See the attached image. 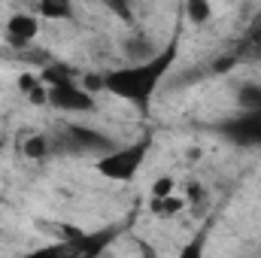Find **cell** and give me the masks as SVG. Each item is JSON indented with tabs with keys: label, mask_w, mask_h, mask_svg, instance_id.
I'll use <instances>...</instances> for the list:
<instances>
[{
	"label": "cell",
	"mask_w": 261,
	"mask_h": 258,
	"mask_svg": "<svg viewBox=\"0 0 261 258\" xmlns=\"http://www.w3.org/2000/svg\"><path fill=\"white\" fill-rule=\"evenodd\" d=\"M61 146H64L67 152H94V155H103L107 149H113L110 146V140L103 137V134H97V131H88V128H79V125H70L67 134L61 137Z\"/></svg>",
	"instance_id": "5"
},
{
	"label": "cell",
	"mask_w": 261,
	"mask_h": 258,
	"mask_svg": "<svg viewBox=\"0 0 261 258\" xmlns=\"http://www.w3.org/2000/svg\"><path fill=\"white\" fill-rule=\"evenodd\" d=\"M107 3H110V6H125L128 0H107Z\"/></svg>",
	"instance_id": "14"
},
{
	"label": "cell",
	"mask_w": 261,
	"mask_h": 258,
	"mask_svg": "<svg viewBox=\"0 0 261 258\" xmlns=\"http://www.w3.org/2000/svg\"><path fill=\"white\" fill-rule=\"evenodd\" d=\"M37 34H40L37 15H31V12H15V15H9V21H6V40H9V46L24 49V46H31V43L37 40Z\"/></svg>",
	"instance_id": "6"
},
{
	"label": "cell",
	"mask_w": 261,
	"mask_h": 258,
	"mask_svg": "<svg viewBox=\"0 0 261 258\" xmlns=\"http://www.w3.org/2000/svg\"><path fill=\"white\" fill-rule=\"evenodd\" d=\"M149 149H152V140H149V137H146V140H137V143H130V146H122V149H107L103 155H97L94 170H97L100 176H107V179L128 183V179H134V176L140 173V167H143Z\"/></svg>",
	"instance_id": "2"
},
{
	"label": "cell",
	"mask_w": 261,
	"mask_h": 258,
	"mask_svg": "<svg viewBox=\"0 0 261 258\" xmlns=\"http://www.w3.org/2000/svg\"><path fill=\"white\" fill-rule=\"evenodd\" d=\"M43 18H70L73 15V0H40L37 3Z\"/></svg>",
	"instance_id": "7"
},
{
	"label": "cell",
	"mask_w": 261,
	"mask_h": 258,
	"mask_svg": "<svg viewBox=\"0 0 261 258\" xmlns=\"http://www.w3.org/2000/svg\"><path fill=\"white\" fill-rule=\"evenodd\" d=\"M24 155L28 158H34V161H43L46 155H49V149H52V143H49V137H43V134H34V137H28L24 140Z\"/></svg>",
	"instance_id": "9"
},
{
	"label": "cell",
	"mask_w": 261,
	"mask_h": 258,
	"mask_svg": "<svg viewBox=\"0 0 261 258\" xmlns=\"http://www.w3.org/2000/svg\"><path fill=\"white\" fill-rule=\"evenodd\" d=\"M167 194H173V179H170V176L155 179V186H152V197H167Z\"/></svg>",
	"instance_id": "12"
},
{
	"label": "cell",
	"mask_w": 261,
	"mask_h": 258,
	"mask_svg": "<svg viewBox=\"0 0 261 258\" xmlns=\"http://www.w3.org/2000/svg\"><path fill=\"white\" fill-rule=\"evenodd\" d=\"M176 61V43H170L164 52L146 58V61H130L125 67H116L103 73V88L122 100H130L137 107H146L155 94V88L164 82L170 67Z\"/></svg>",
	"instance_id": "1"
},
{
	"label": "cell",
	"mask_w": 261,
	"mask_h": 258,
	"mask_svg": "<svg viewBox=\"0 0 261 258\" xmlns=\"http://www.w3.org/2000/svg\"><path fill=\"white\" fill-rule=\"evenodd\" d=\"M49 85V104L64 110V113H94V97L91 91L76 82L73 76L67 79H55V82H46Z\"/></svg>",
	"instance_id": "3"
},
{
	"label": "cell",
	"mask_w": 261,
	"mask_h": 258,
	"mask_svg": "<svg viewBox=\"0 0 261 258\" xmlns=\"http://www.w3.org/2000/svg\"><path fill=\"white\" fill-rule=\"evenodd\" d=\"M186 15H189V21L203 24L213 18V6H210V0H186Z\"/></svg>",
	"instance_id": "10"
},
{
	"label": "cell",
	"mask_w": 261,
	"mask_h": 258,
	"mask_svg": "<svg viewBox=\"0 0 261 258\" xmlns=\"http://www.w3.org/2000/svg\"><path fill=\"white\" fill-rule=\"evenodd\" d=\"M237 104H240V110H261V85L243 82L237 88Z\"/></svg>",
	"instance_id": "8"
},
{
	"label": "cell",
	"mask_w": 261,
	"mask_h": 258,
	"mask_svg": "<svg viewBox=\"0 0 261 258\" xmlns=\"http://www.w3.org/2000/svg\"><path fill=\"white\" fill-rule=\"evenodd\" d=\"M222 131L240 146H261V110H243V116L222 125Z\"/></svg>",
	"instance_id": "4"
},
{
	"label": "cell",
	"mask_w": 261,
	"mask_h": 258,
	"mask_svg": "<svg viewBox=\"0 0 261 258\" xmlns=\"http://www.w3.org/2000/svg\"><path fill=\"white\" fill-rule=\"evenodd\" d=\"M237 58H240L237 52H231V55H222V58H216V61H213V70H216V73H225V70H231V67L237 64Z\"/></svg>",
	"instance_id": "13"
},
{
	"label": "cell",
	"mask_w": 261,
	"mask_h": 258,
	"mask_svg": "<svg viewBox=\"0 0 261 258\" xmlns=\"http://www.w3.org/2000/svg\"><path fill=\"white\" fill-rule=\"evenodd\" d=\"M237 55H240V58H261V28L246 34V40L240 43Z\"/></svg>",
	"instance_id": "11"
}]
</instances>
